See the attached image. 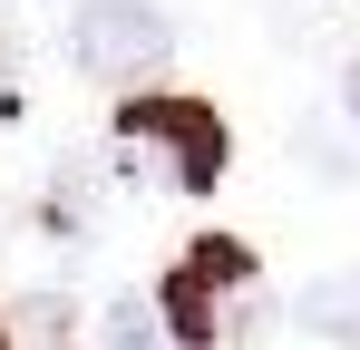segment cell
<instances>
[{
	"mask_svg": "<svg viewBox=\"0 0 360 350\" xmlns=\"http://www.w3.org/2000/svg\"><path fill=\"white\" fill-rule=\"evenodd\" d=\"M117 156L136 175H156V185H176V195H205L214 166H224V127L195 98H136L117 117Z\"/></svg>",
	"mask_w": 360,
	"mask_h": 350,
	"instance_id": "6da1fadb",
	"label": "cell"
},
{
	"mask_svg": "<svg viewBox=\"0 0 360 350\" xmlns=\"http://www.w3.org/2000/svg\"><path fill=\"white\" fill-rule=\"evenodd\" d=\"M166 49H176V30H166V10H146V0H88V10L68 20V58H78L88 78H108V88L156 78Z\"/></svg>",
	"mask_w": 360,
	"mask_h": 350,
	"instance_id": "7a4b0ae2",
	"label": "cell"
},
{
	"mask_svg": "<svg viewBox=\"0 0 360 350\" xmlns=\"http://www.w3.org/2000/svg\"><path fill=\"white\" fill-rule=\"evenodd\" d=\"M243 283H253L243 243H195L176 263V283H166V321L185 341H224V292H243Z\"/></svg>",
	"mask_w": 360,
	"mask_h": 350,
	"instance_id": "3957f363",
	"label": "cell"
},
{
	"mask_svg": "<svg viewBox=\"0 0 360 350\" xmlns=\"http://www.w3.org/2000/svg\"><path fill=\"white\" fill-rule=\"evenodd\" d=\"M341 98H351V117H360V68H351V78H341Z\"/></svg>",
	"mask_w": 360,
	"mask_h": 350,
	"instance_id": "277c9868",
	"label": "cell"
}]
</instances>
